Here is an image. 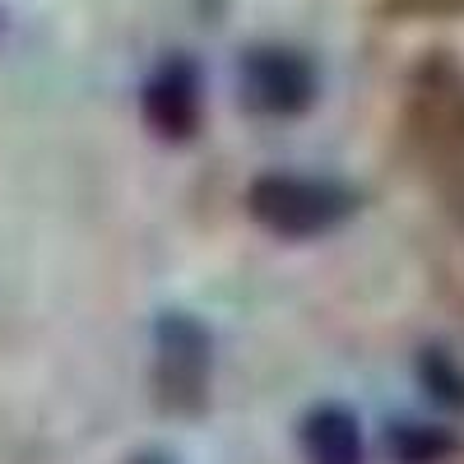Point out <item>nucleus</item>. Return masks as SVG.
Wrapping results in <instances>:
<instances>
[{
  "label": "nucleus",
  "instance_id": "obj_1",
  "mask_svg": "<svg viewBox=\"0 0 464 464\" xmlns=\"http://www.w3.org/2000/svg\"><path fill=\"white\" fill-rule=\"evenodd\" d=\"M348 209H353V196L339 190L334 181H316V177H260L251 186V214L284 232V237H312V232L334 227Z\"/></svg>",
  "mask_w": 464,
  "mask_h": 464
},
{
  "label": "nucleus",
  "instance_id": "obj_2",
  "mask_svg": "<svg viewBox=\"0 0 464 464\" xmlns=\"http://www.w3.org/2000/svg\"><path fill=\"white\" fill-rule=\"evenodd\" d=\"M159 376H163V391L172 404L181 409H196L205 395V376H209V343L205 334L172 316L163 321V343H159Z\"/></svg>",
  "mask_w": 464,
  "mask_h": 464
},
{
  "label": "nucleus",
  "instance_id": "obj_3",
  "mask_svg": "<svg viewBox=\"0 0 464 464\" xmlns=\"http://www.w3.org/2000/svg\"><path fill=\"white\" fill-rule=\"evenodd\" d=\"M302 446H306V459L312 464H362L358 428L343 409H316L312 422H306V432H302Z\"/></svg>",
  "mask_w": 464,
  "mask_h": 464
},
{
  "label": "nucleus",
  "instance_id": "obj_4",
  "mask_svg": "<svg viewBox=\"0 0 464 464\" xmlns=\"http://www.w3.org/2000/svg\"><path fill=\"white\" fill-rule=\"evenodd\" d=\"M196 89L190 84H177V80H168V84H159L149 93V116H153V126H159V135H168V140H186L190 135V126H196Z\"/></svg>",
  "mask_w": 464,
  "mask_h": 464
},
{
  "label": "nucleus",
  "instance_id": "obj_5",
  "mask_svg": "<svg viewBox=\"0 0 464 464\" xmlns=\"http://www.w3.org/2000/svg\"><path fill=\"white\" fill-rule=\"evenodd\" d=\"M391 446H395V455H400L404 464H437L441 455L455 450V441H450L446 432H428V428H413V422L395 428Z\"/></svg>",
  "mask_w": 464,
  "mask_h": 464
},
{
  "label": "nucleus",
  "instance_id": "obj_6",
  "mask_svg": "<svg viewBox=\"0 0 464 464\" xmlns=\"http://www.w3.org/2000/svg\"><path fill=\"white\" fill-rule=\"evenodd\" d=\"M135 464H163V459H135Z\"/></svg>",
  "mask_w": 464,
  "mask_h": 464
}]
</instances>
